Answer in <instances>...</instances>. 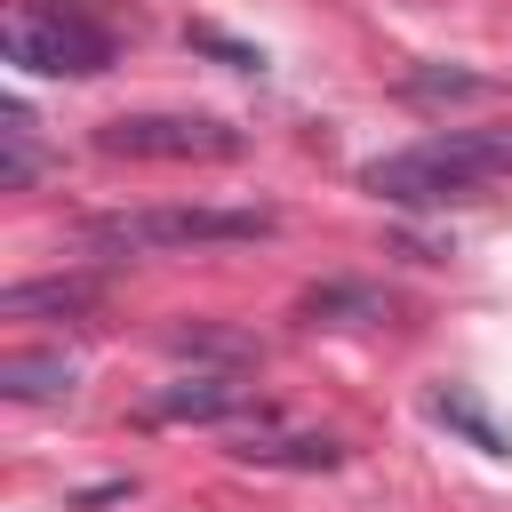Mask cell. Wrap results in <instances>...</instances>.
Instances as JSON below:
<instances>
[{"label":"cell","mask_w":512,"mask_h":512,"mask_svg":"<svg viewBox=\"0 0 512 512\" xmlns=\"http://www.w3.org/2000/svg\"><path fill=\"white\" fill-rule=\"evenodd\" d=\"M512 176V120L496 128H440L408 152H384L360 168V192H376L384 208H448V200H472L480 184Z\"/></svg>","instance_id":"1"},{"label":"cell","mask_w":512,"mask_h":512,"mask_svg":"<svg viewBox=\"0 0 512 512\" xmlns=\"http://www.w3.org/2000/svg\"><path fill=\"white\" fill-rule=\"evenodd\" d=\"M0 48L40 80H104L120 56V16L112 0H8Z\"/></svg>","instance_id":"2"},{"label":"cell","mask_w":512,"mask_h":512,"mask_svg":"<svg viewBox=\"0 0 512 512\" xmlns=\"http://www.w3.org/2000/svg\"><path fill=\"white\" fill-rule=\"evenodd\" d=\"M280 216L256 208H208V200H160V208H104L80 224L88 248L104 256H168V248H232V240H272Z\"/></svg>","instance_id":"3"},{"label":"cell","mask_w":512,"mask_h":512,"mask_svg":"<svg viewBox=\"0 0 512 512\" xmlns=\"http://www.w3.org/2000/svg\"><path fill=\"white\" fill-rule=\"evenodd\" d=\"M88 144L104 160H240L248 128H232L216 112H120Z\"/></svg>","instance_id":"4"},{"label":"cell","mask_w":512,"mask_h":512,"mask_svg":"<svg viewBox=\"0 0 512 512\" xmlns=\"http://www.w3.org/2000/svg\"><path fill=\"white\" fill-rule=\"evenodd\" d=\"M136 416L144 424H240V416H264V400L240 368H192L176 384H152L136 400Z\"/></svg>","instance_id":"5"},{"label":"cell","mask_w":512,"mask_h":512,"mask_svg":"<svg viewBox=\"0 0 512 512\" xmlns=\"http://www.w3.org/2000/svg\"><path fill=\"white\" fill-rule=\"evenodd\" d=\"M96 304H104V280L96 272H48V280L0 288V320H80Z\"/></svg>","instance_id":"6"},{"label":"cell","mask_w":512,"mask_h":512,"mask_svg":"<svg viewBox=\"0 0 512 512\" xmlns=\"http://www.w3.org/2000/svg\"><path fill=\"white\" fill-rule=\"evenodd\" d=\"M232 456L256 464V472H336L344 464V448L328 432H240Z\"/></svg>","instance_id":"7"},{"label":"cell","mask_w":512,"mask_h":512,"mask_svg":"<svg viewBox=\"0 0 512 512\" xmlns=\"http://www.w3.org/2000/svg\"><path fill=\"white\" fill-rule=\"evenodd\" d=\"M424 416H432V424H448V432H464L480 456H512V432L480 408V392H472V384H432V392H424Z\"/></svg>","instance_id":"8"},{"label":"cell","mask_w":512,"mask_h":512,"mask_svg":"<svg viewBox=\"0 0 512 512\" xmlns=\"http://www.w3.org/2000/svg\"><path fill=\"white\" fill-rule=\"evenodd\" d=\"M296 312H304V320H336V328H352V320H384L392 296H384L376 280H320V288L296 296Z\"/></svg>","instance_id":"9"},{"label":"cell","mask_w":512,"mask_h":512,"mask_svg":"<svg viewBox=\"0 0 512 512\" xmlns=\"http://www.w3.org/2000/svg\"><path fill=\"white\" fill-rule=\"evenodd\" d=\"M72 352H8L0 360V392L8 400H64L72 392Z\"/></svg>","instance_id":"10"},{"label":"cell","mask_w":512,"mask_h":512,"mask_svg":"<svg viewBox=\"0 0 512 512\" xmlns=\"http://www.w3.org/2000/svg\"><path fill=\"white\" fill-rule=\"evenodd\" d=\"M0 144H8V160H0V192H24V184L40 176V144H32V112H24V96L0 104Z\"/></svg>","instance_id":"11"},{"label":"cell","mask_w":512,"mask_h":512,"mask_svg":"<svg viewBox=\"0 0 512 512\" xmlns=\"http://www.w3.org/2000/svg\"><path fill=\"white\" fill-rule=\"evenodd\" d=\"M400 96H408V104H480L488 80H480V72H448V64H416V72L400 80Z\"/></svg>","instance_id":"12"},{"label":"cell","mask_w":512,"mask_h":512,"mask_svg":"<svg viewBox=\"0 0 512 512\" xmlns=\"http://www.w3.org/2000/svg\"><path fill=\"white\" fill-rule=\"evenodd\" d=\"M168 352H176V360H192V368H200V360L256 368V344H248V336H232V328H200V320H192V328H168Z\"/></svg>","instance_id":"13"},{"label":"cell","mask_w":512,"mask_h":512,"mask_svg":"<svg viewBox=\"0 0 512 512\" xmlns=\"http://www.w3.org/2000/svg\"><path fill=\"white\" fill-rule=\"evenodd\" d=\"M184 48H200V56H216V64H232V72H264V48H248V40H232V32H216V24H192V32H184Z\"/></svg>","instance_id":"14"}]
</instances>
